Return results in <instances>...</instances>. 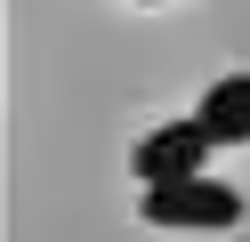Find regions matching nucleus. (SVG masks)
<instances>
[{"label":"nucleus","mask_w":250,"mask_h":242,"mask_svg":"<svg viewBox=\"0 0 250 242\" xmlns=\"http://www.w3.org/2000/svg\"><path fill=\"white\" fill-rule=\"evenodd\" d=\"M146 210L153 226H242V194L218 186V177H169V186H146Z\"/></svg>","instance_id":"f257e3e1"},{"label":"nucleus","mask_w":250,"mask_h":242,"mask_svg":"<svg viewBox=\"0 0 250 242\" xmlns=\"http://www.w3.org/2000/svg\"><path fill=\"white\" fill-rule=\"evenodd\" d=\"M210 145H218V137H210L202 121H169V129H153V137L137 145V177H146V186H169V177H194Z\"/></svg>","instance_id":"f03ea898"},{"label":"nucleus","mask_w":250,"mask_h":242,"mask_svg":"<svg viewBox=\"0 0 250 242\" xmlns=\"http://www.w3.org/2000/svg\"><path fill=\"white\" fill-rule=\"evenodd\" d=\"M202 129H210L218 145H242L250 137V73H234V81H218L210 97H202V113H194Z\"/></svg>","instance_id":"7ed1b4c3"}]
</instances>
